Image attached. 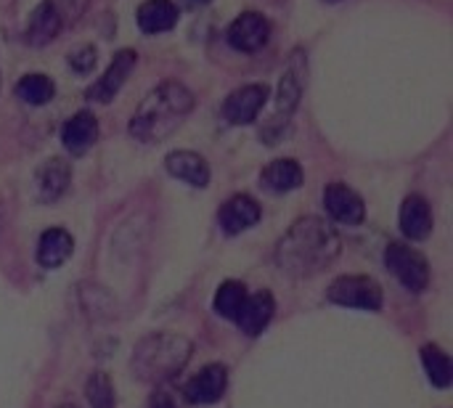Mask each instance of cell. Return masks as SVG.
Here are the masks:
<instances>
[{"label":"cell","mask_w":453,"mask_h":408,"mask_svg":"<svg viewBox=\"0 0 453 408\" xmlns=\"http://www.w3.org/2000/svg\"><path fill=\"white\" fill-rule=\"evenodd\" d=\"M342 250V239L324 218L305 215L289 226L276 244V266L292 279H311L329 268Z\"/></svg>","instance_id":"obj_1"},{"label":"cell","mask_w":453,"mask_h":408,"mask_svg":"<svg viewBox=\"0 0 453 408\" xmlns=\"http://www.w3.org/2000/svg\"><path fill=\"white\" fill-rule=\"evenodd\" d=\"M196 98L180 80H162L154 85L130 117L127 133L141 143H159L173 135L194 112Z\"/></svg>","instance_id":"obj_2"},{"label":"cell","mask_w":453,"mask_h":408,"mask_svg":"<svg viewBox=\"0 0 453 408\" xmlns=\"http://www.w3.org/2000/svg\"><path fill=\"white\" fill-rule=\"evenodd\" d=\"M188 358H191V343L186 337L157 332L138 343L130 366L141 382L162 385V382H170L178 372H183Z\"/></svg>","instance_id":"obj_3"},{"label":"cell","mask_w":453,"mask_h":408,"mask_svg":"<svg viewBox=\"0 0 453 408\" xmlns=\"http://www.w3.org/2000/svg\"><path fill=\"white\" fill-rule=\"evenodd\" d=\"M303 90H305V61H303V53L295 50L287 69L281 72V80L276 85V93H271V112L260 127V138L265 143H279L300 106V98H303Z\"/></svg>","instance_id":"obj_4"},{"label":"cell","mask_w":453,"mask_h":408,"mask_svg":"<svg viewBox=\"0 0 453 408\" xmlns=\"http://www.w3.org/2000/svg\"><path fill=\"white\" fill-rule=\"evenodd\" d=\"M271 85L268 82H244L234 88L223 101V119L234 127H247L260 119V114L268 109L271 101Z\"/></svg>","instance_id":"obj_5"},{"label":"cell","mask_w":453,"mask_h":408,"mask_svg":"<svg viewBox=\"0 0 453 408\" xmlns=\"http://www.w3.org/2000/svg\"><path fill=\"white\" fill-rule=\"evenodd\" d=\"M385 266L393 271V276L414 295L425 292L430 287V263L427 258L403 242H390L385 250Z\"/></svg>","instance_id":"obj_6"},{"label":"cell","mask_w":453,"mask_h":408,"mask_svg":"<svg viewBox=\"0 0 453 408\" xmlns=\"http://www.w3.org/2000/svg\"><path fill=\"white\" fill-rule=\"evenodd\" d=\"M138 66V50L135 48H119L111 61L104 66V72L85 88V98L93 104H111L119 90L125 88L127 77L135 72Z\"/></svg>","instance_id":"obj_7"},{"label":"cell","mask_w":453,"mask_h":408,"mask_svg":"<svg viewBox=\"0 0 453 408\" xmlns=\"http://www.w3.org/2000/svg\"><path fill=\"white\" fill-rule=\"evenodd\" d=\"M326 300L342 308H358V311H380L385 303L382 287L372 276H340L326 289Z\"/></svg>","instance_id":"obj_8"},{"label":"cell","mask_w":453,"mask_h":408,"mask_svg":"<svg viewBox=\"0 0 453 408\" xmlns=\"http://www.w3.org/2000/svg\"><path fill=\"white\" fill-rule=\"evenodd\" d=\"M271 40V21L260 11H242L226 27V42L236 53H257Z\"/></svg>","instance_id":"obj_9"},{"label":"cell","mask_w":453,"mask_h":408,"mask_svg":"<svg viewBox=\"0 0 453 408\" xmlns=\"http://www.w3.org/2000/svg\"><path fill=\"white\" fill-rule=\"evenodd\" d=\"M324 210L334 223L342 226H361L366 220L364 196L342 181H332L324 189Z\"/></svg>","instance_id":"obj_10"},{"label":"cell","mask_w":453,"mask_h":408,"mask_svg":"<svg viewBox=\"0 0 453 408\" xmlns=\"http://www.w3.org/2000/svg\"><path fill=\"white\" fill-rule=\"evenodd\" d=\"M72 183V165L64 157H48L35 170V196L42 204L58 202Z\"/></svg>","instance_id":"obj_11"},{"label":"cell","mask_w":453,"mask_h":408,"mask_svg":"<svg viewBox=\"0 0 453 408\" xmlns=\"http://www.w3.org/2000/svg\"><path fill=\"white\" fill-rule=\"evenodd\" d=\"M260 218H263V207L250 194H234L218 210V223H220L223 234H228V236H239V234L255 228L260 223Z\"/></svg>","instance_id":"obj_12"},{"label":"cell","mask_w":453,"mask_h":408,"mask_svg":"<svg viewBox=\"0 0 453 408\" xmlns=\"http://www.w3.org/2000/svg\"><path fill=\"white\" fill-rule=\"evenodd\" d=\"M61 27H64V13H61L58 3L56 0H40L27 19L24 40L32 48H45L61 35Z\"/></svg>","instance_id":"obj_13"},{"label":"cell","mask_w":453,"mask_h":408,"mask_svg":"<svg viewBox=\"0 0 453 408\" xmlns=\"http://www.w3.org/2000/svg\"><path fill=\"white\" fill-rule=\"evenodd\" d=\"M226 388H228V369L223 364H210L186 382L183 396L194 406H212L226 396Z\"/></svg>","instance_id":"obj_14"},{"label":"cell","mask_w":453,"mask_h":408,"mask_svg":"<svg viewBox=\"0 0 453 408\" xmlns=\"http://www.w3.org/2000/svg\"><path fill=\"white\" fill-rule=\"evenodd\" d=\"M98 117L90 109H80L74 112L64 125H61V146L72 154V157H82L88 154L96 141H98Z\"/></svg>","instance_id":"obj_15"},{"label":"cell","mask_w":453,"mask_h":408,"mask_svg":"<svg viewBox=\"0 0 453 408\" xmlns=\"http://www.w3.org/2000/svg\"><path fill=\"white\" fill-rule=\"evenodd\" d=\"M398 226L409 242H425L435 228V215H433L430 202L422 194H409L401 204Z\"/></svg>","instance_id":"obj_16"},{"label":"cell","mask_w":453,"mask_h":408,"mask_svg":"<svg viewBox=\"0 0 453 408\" xmlns=\"http://www.w3.org/2000/svg\"><path fill=\"white\" fill-rule=\"evenodd\" d=\"M165 170L188 183L191 189H207L210 186V178H212V170L207 165V159L199 154V151H191V149H175L165 157Z\"/></svg>","instance_id":"obj_17"},{"label":"cell","mask_w":453,"mask_h":408,"mask_svg":"<svg viewBox=\"0 0 453 408\" xmlns=\"http://www.w3.org/2000/svg\"><path fill=\"white\" fill-rule=\"evenodd\" d=\"M180 8L175 0H143L135 8V24L143 35H167L178 27Z\"/></svg>","instance_id":"obj_18"},{"label":"cell","mask_w":453,"mask_h":408,"mask_svg":"<svg viewBox=\"0 0 453 408\" xmlns=\"http://www.w3.org/2000/svg\"><path fill=\"white\" fill-rule=\"evenodd\" d=\"M305 181V173H303V165L292 157H281V159H273L263 167L260 173V186L271 194H289V191H297Z\"/></svg>","instance_id":"obj_19"},{"label":"cell","mask_w":453,"mask_h":408,"mask_svg":"<svg viewBox=\"0 0 453 408\" xmlns=\"http://www.w3.org/2000/svg\"><path fill=\"white\" fill-rule=\"evenodd\" d=\"M72 252H74V239H72V234H69L66 228H48V231H42L40 239H37V252H35V258H37V263H40L42 268L53 271V268L64 266V263L72 258Z\"/></svg>","instance_id":"obj_20"},{"label":"cell","mask_w":453,"mask_h":408,"mask_svg":"<svg viewBox=\"0 0 453 408\" xmlns=\"http://www.w3.org/2000/svg\"><path fill=\"white\" fill-rule=\"evenodd\" d=\"M273 313H276V300L271 292L263 289L257 295H247V303H244L242 313L236 316V324L247 337H257L271 324Z\"/></svg>","instance_id":"obj_21"},{"label":"cell","mask_w":453,"mask_h":408,"mask_svg":"<svg viewBox=\"0 0 453 408\" xmlns=\"http://www.w3.org/2000/svg\"><path fill=\"white\" fill-rule=\"evenodd\" d=\"M13 96L24 104V106H48L56 98V82L50 74L45 72H27L16 80L13 85Z\"/></svg>","instance_id":"obj_22"},{"label":"cell","mask_w":453,"mask_h":408,"mask_svg":"<svg viewBox=\"0 0 453 408\" xmlns=\"http://www.w3.org/2000/svg\"><path fill=\"white\" fill-rule=\"evenodd\" d=\"M244 303H247V287L242 281L228 279V281H223L218 287L215 300H212V308H215L218 316H223L228 321H236V316L242 313Z\"/></svg>","instance_id":"obj_23"},{"label":"cell","mask_w":453,"mask_h":408,"mask_svg":"<svg viewBox=\"0 0 453 408\" xmlns=\"http://www.w3.org/2000/svg\"><path fill=\"white\" fill-rule=\"evenodd\" d=\"M422 364H425L427 380H430L435 388H441V390L451 388L453 366L449 353H443L438 345H425V348H422Z\"/></svg>","instance_id":"obj_24"},{"label":"cell","mask_w":453,"mask_h":408,"mask_svg":"<svg viewBox=\"0 0 453 408\" xmlns=\"http://www.w3.org/2000/svg\"><path fill=\"white\" fill-rule=\"evenodd\" d=\"M85 396L90 408H117V398H114V388L111 380L104 372H93L85 382Z\"/></svg>","instance_id":"obj_25"},{"label":"cell","mask_w":453,"mask_h":408,"mask_svg":"<svg viewBox=\"0 0 453 408\" xmlns=\"http://www.w3.org/2000/svg\"><path fill=\"white\" fill-rule=\"evenodd\" d=\"M66 66H69L74 74H80V77L93 74L96 66H98V48H96L93 42H82V45L72 48V50L66 53Z\"/></svg>","instance_id":"obj_26"},{"label":"cell","mask_w":453,"mask_h":408,"mask_svg":"<svg viewBox=\"0 0 453 408\" xmlns=\"http://www.w3.org/2000/svg\"><path fill=\"white\" fill-rule=\"evenodd\" d=\"M146 408H175V404H173V396H170V393L157 390V393L151 396V401H149V406Z\"/></svg>","instance_id":"obj_27"},{"label":"cell","mask_w":453,"mask_h":408,"mask_svg":"<svg viewBox=\"0 0 453 408\" xmlns=\"http://www.w3.org/2000/svg\"><path fill=\"white\" fill-rule=\"evenodd\" d=\"M188 3H194V5H207V3H212V0H188Z\"/></svg>","instance_id":"obj_28"},{"label":"cell","mask_w":453,"mask_h":408,"mask_svg":"<svg viewBox=\"0 0 453 408\" xmlns=\"http://www.w3.org/2000/svg\"><path fill=\"white\" fill-rule=\"evenodd\" d=\"M0 228H3V199H0Z\"/></svg>","instance_id":"obj_29"},{"label":"cell","mask_w":453,"mask_h":408,"mask_svg":"<svg viewBox=\"0 0 453 408\" xmlns=\"http://www.w3.org/2000/svg\"><path fill=\"white\" fill-rule=\"evenodd\" d=\"M58 408H77L74 404H64V406H58Z\"/></svg>","instance_id":"obj_30"},{"label":"cell","mask_w":453,"mask_h":408,"mask_svg":"<svg viewBox=\"0 0 453 408\" xmlns=\"http://www.w3.org/2000/svg\"><path fill=\"white\" fill-rule=\"evenodd\" d=\"M324 3H332L334 5V3H342V0H324Z\"/></svg>","instance_id":"obj_31"},{"label":"cell","mask_w":453,"mask_h":408,"mask_svg":"<svg viewBox=\"0 0 453 408\" xmlns=\"http://www.w3.org/2000/svg\"><path fill=\"white\" fill-rule=\"evenodd\" d=\"M0 88H3V80H0Z\"/></svg>","instance_id":"obj_32"}]
</instances>
